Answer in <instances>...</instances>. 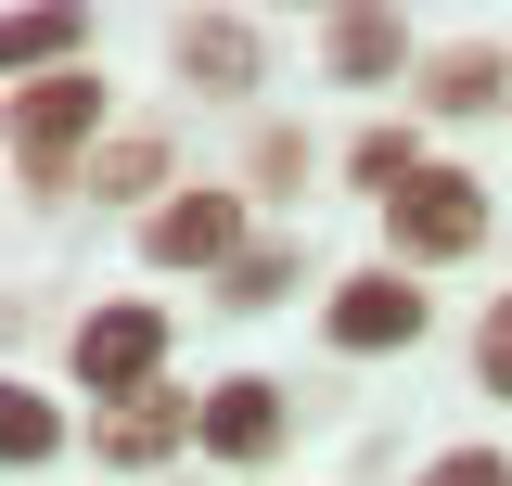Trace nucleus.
<instances>
[{"mask_svg": "<svg viewBox=\"0 0 512 486\" xmlns=\"http://www.w3.org/2000/svg\"><path fill=\"white\" fill-rule=\"evenodd\" d=\"M90 128H103V77H39V90L13 103V167L52 192L64 167H77V141H90Z\"/></svg>", "mask_w": 512, "mask_h": 486, "instance_id": "nucleus-1", "label": "nucleus"}, {"mask_svg": "<svg viewBox=\"0 0 512 486\" xmlns=\"http://www.w3.org/2000/svg\"><path fill=\"white\" fill-rule=\"evenodd\" d=\"M384 218H397V256H461V243H487V192L461 180V167H423Z\"/></svg>", "mask_w": 512, "mask_h": 486, "instance_id": "nucleus-2", "label": "nucleus"}, {"mask_svg": "<svg viewBox=\"0 0 512 486\" xmlns=\"http://www.w3.org/2000/svg\"><path fill=\"white\" fill-rule=\"evenodd\" d=\"M154 359H167V320L154 307H103L77 333V384H103V397H154Z\"/></svg>", "mask_w": 512, "mask_h": 486, "instance_id": "nucleus-3", "label": "nucleus"}, {"mask_svg": "<svg viewBox=\"0 0 512 486\" xmlns=\"http://www.w3.org/2000/svg\"><path fill=\"white\" fill-rule=\"evenodd\" d=\"M180 435H205V410H192L180 384H154V397H116V410H103V461L141 474V461H167Z\"/></svg>", "mask_w": 512, "mask_h": 486, "instance_id": "nucleus-4", "label": "nucleus"}, {"mask_svg": "<svg viewBox=\"0 0 512 486\" xmlns=\"http://www.w3.org/2000/svg\"><path fill=\"white\" fill-rule=\"evenodd\" d=\"M410 333H423V282H397V269L333 295V346H359V359H372V346H410Z\"/></svg>", "mask_w": 512, "mask_h": 486, "instance_id": "nucleus-5", "label": "nucleus"}, {"mask_svg": "<svg viewBox=\"0 0 512 486\" xmlns=\"http://www.w3.org/2000/svg\"><path fill=\"white\" fill-rule=\"evenodd\" d=\"M231 243H244V205H231V192H180V205H154V256H167V269H218Z\"/></svg>", "mask_w": 512, "mask_h": 486, "instance_id": "nucleus-6", "label": "nucleus"}, {"mask_svg": "<svg viewBox=\"0 0 512 486\" xmlns=\"http://www.w3.org/2000/svg\"><path fill=\"white\" fill-rule=\"evenodd\" d=\"M205 448H218V461L282 448V397H269V384H218V397H205Z\"/></svg>", "mask_w": 512, "mask_h": 486, "instance_id": "nucleus-7", "label": "nucleus"}, {"mask_svg": "<svg viewBox=\"0 0 512 486\" xmlns=\"http://www.w3.org/2000/svg\"><path fill=\"white\" fill-rule=\"evenodd\" d=\"M180 77H192V90H244V77H256V39L231 26V13H192V26H180Z\"/></svg>", "mask_w": 512, "mask_h": 486, "instance_id": "nucleus-8", "label": "nucleus"}, {"mask_svg": "<svg viewBox=\"0 0 512 486\" xmlns=\"http://www.w3.org/2000/svg\"><path fill=\"white\" fill-rule=\"evenodd\" d=\"M423 103H436V116H487V103H500V52H448L436 77H423Z\"/></svg>", "mask_w": 512, "mask_h": 486, "instance_id": "nucleus-9", "label": "nucleus"}, {"mask_svg": "<svg viewBox=\"0 0 512 486\" xmlns=\"http://www.w3.org/2000/svg\"><path fill=\"white\" fill-rule=\"evenodd\" d=\"M333 77H397V26L384 13H346L333 26Z\"/></svg>", "mask_w": 512, "mask_h": 486, "instance_id": "nucleus-10", "label": "nucleus"}, {"mask_svg": "<svg viewBox=\"0 0 512 486\" xmlns=\"http://www.w3.org/2000/svg\"><path fill=\"white\" fill-rule=\"evenodd\" d=\"M52 52H77V13H13L0 26V64H52Z\"/></svg>", "mask_w": 512, "mask_h": 486, "instance_id": "nucleus-11", "label": "nucleus"}, {"mask_svg": "<svg viewBox=\"0 0 512 486\" xmlns=\"http://www.w3.org/2000/svg\"><path fill=\"white\" fill-rule=\"evenodd\" d=\"M359 180H372L384 205H397V192L423 180V154H410V141H397V128H372V141H359Z\"/></svg>", "mask_w": 512, "mask_h": 486, "instance_id": "nucleus-12", "label": "nucleus"}, {"mask_svg": "<svg viewBox=\"0 0 512 486\" xmlns=\"http://www.w3.org/2000/svg\"><path fill=\"white\" fill-rule=\"evenodd\" d=\"M90 180L116 192V205H141V192L167 180V154H154V141H116V154H103V167H90Z\"/></svg>", "mask_w": 512, "mask_h": 486, "instance_id": "nucleus-13", "label": "nucleus"}, {"mask_svg": "<svg viewBox=\"0 0 512 486\" xmlns=\"http://www.w3.org/2000/svg\"><path fill=\"white\" fill-rule=\"evenodd\" d=\"M0 448L39 461V448H52V410H39V397H0Z\"/></svg>", "mask_w": 512, "mask_h": 486, "instance_id": "nucleus-14", "label": "nucleus"}, {"mask_svg": "<svg viewBox=\"0 0 512 486\" xmlns=\"http://www.w3.org/2000/svg\"><path fill=\"white\" fill-rule=\"evenodd\" d=\"M423 486H512V461H487V448H448Z\"/></svg>", "mask_w": 512, "mask_h": 486, "instance_id": "nucleus-15", "label": "nucleus"}, {"mask_svg": "<svg viewBox=\"0 0 512 486\" xmlns=\"http://www.w3.org/2000/svg\"><path fill=\"white\" fill-rule=\"evenodd\" d=\"M487 384H500V397H512V295L487 307Z\"/></svg>", "mask_w": 512, "mask_h": 486, "instance_id": "nucleus-16", "label": "nucleus"}]
</instances>
